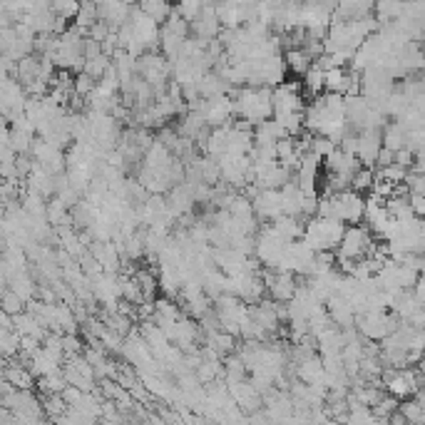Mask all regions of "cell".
<instances>
[{
  "instance_id": "obj_1",
  "label": "cell",
  "mask_w": 425,
  "mask_h": 425,
  "mask_svg": "<svg viewBox=\"0 0 425 425\" xmlns=\"http://www.w3.org/2000/svg\"><path fill=\"white\" fill-rule=\"evenodd\" d=\"M251 209H254L256 219L274 222L276 216L284 214L282 194H279V189H259L254 194V199H251Z\"/></svg>"
},
{
  "instance_id": "obj_2",
  "label": "cell",
  "mask_w": 425,
  "mask_h": 425,
  "mask_svg": "<svg viewBox=\"0 0 425 425\" xmlns=\"http://www.w3.org/2000/svg\"><path fill=\"white\" fill-rule=\"evenodd\" d=\"M3 376L8 378V383L13 388H33L35 386V376L30 373V368L20 366L15 360H10L5 368H3Z\"/></svg>"
},
{
  "instance_id": "obj_3",
  "label": "cell",
  "mask_w": 425,
  "mask_h": 425,
  "mask_svg": "<svg viewBox=\"0 0 425 425\" xmlns=\"http://www.w3.org/2000/svg\"><path fill=\"white\" fill-rule=\"evenodd\" d=\"M323 67H319L316 62H311V65L306 67V72H303V87H306V97H316V95H321V92H326V87H323Z\"/></svg>"
},
{
  "instance_id": "obj_4",
  "label": "cell",
  "mask_w": 425,
  "mask_h": 425,
  "mask_svg": "<svg viewBox=\"0 0 425 425\" xmlns=\"http://www.w3.org/2000/svg\"><path fill=\"white\" fill-rule=\"evenodd\" d=\"M311 62H314V58H311L303 47H288L286 55H284V65H286V70L296 72V75H303Z\"/></svg>"
},
{
  "instance_id": "obj_5",
  "label": "cell",
  "mask_w": 425,
  "mask_h": 425,
  "mask_svg": "<svg viewBox=\"0 0 425 425\" xmlns=\"http://www.w3.org/2000/svg\"><path fill=\"white\" fill-rule=\"evenodd\" d=\"M139 10L144 15H150L154 23H164L167 15L172 13L170 0H139Z\"/></svg>"
},
{
  "instance_id": "obj_6",
  "label": "cell",
  "mask_w": 425,
  "mask_h": 425,
  "mask_svg": "<svg viewBox=\"0 0 425 425\" xmlns=\"http://www.w3.org/2000/svg\"><path fill=\"white\" fill-rule=\"evenodd\" d=\"M398 411L403 413V418H406V423H413V425H420L425 423V403L418 398H406V403L403 406H398Z\"/></svg>"
},
{
  "instance_id": "obj_7",
  "label": "cell",
  "mask_w": 425,
  "mask_h": 425,
  "mask_svg": "<svg viewBox=\"0 0 425 425\" xmlns=\"http://www.w3.org/2000/svg\"><path fill=\"white\" fill-rule=\"evenodd\" d=\"M65 411H67V403L62 400V395H60V393H50V395H43V413H45L47 418L58 420Z\"/></svg>"
},
{
  "instance_id": "obj_8",
  "label": "cell",
  "mask_w": 425,
  "mask_h": 425,
  "mask_svg": "<svg viewBox=\"0 0 425 425\" xmlns=\"http://www.w3.org/2000/svg\"><path fill=\"white\" fill-rule=\"evenodd\" d=\"M376 5H378L380 23H391L403 13V0H376Z\"/></svg>"
},
{
  "instance_id": "obj_9",
  "label": "cell",
  "mask_w": 425,
  "mask_h": 425,
  "mask_svg": "<svg viewBox=\"0 0 425 425\" xmlns=\"http://www.w3.org/2000/svg\"><path fill=\"white\" fill-rule=\"evenodd\" d=\"M110 62H112V60L107 58L105 53H100L97 58H90V60H85V62H82V72H87L90 78L100 80L102 75H105L107 67H110Z\"/></svg>"
},
{
  "instance_id": "obj_10",
  "label": "cell",
  "mask_w": 425,
  "mask_h": 425,
  "mask_svg": "<svg viewBox=\"0 0 425 425\" xmlns=\"http://www.w3.org/2000/svg\"><path fill=\"white\" fill-rule=\"evenodd\" d=\"M0 308H3L8 316H15V314H20V311L25 308V301H23V299L15 294V291H10V288H8L5 294L0 296Z\"/></svg>"
},
{
  "instance_id": "obj_11",
  "label": "cell",
  "mask_w": 425,
  "mask_h": 425,
  "mask_svg": "<svg viewBox=\"0 0 425 425\" xmlns=\"http://www.w3.org/2000/svg\"><path fill=\"white\" fill-rule=\"evenodd\" d=\"M408 207L415 216H423L425 211V196L420 192H408Z\"/></svg>"
},
{
  "instance_id": "obj_12",
  "label": "cell",
  "mask_w": 425,
  "mask_h": 425,
  "mask_svg": "<svg viewBox=\"0 0 425 425\" xmlns=\"http://www.w3.org/2000/svg\"><path fill=\"white\" fill-rule=\"evenodd\" d=\"M3 219H5V202L0 199V222H3Z\"/></svg>"
}]
</instances>
